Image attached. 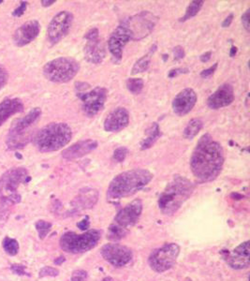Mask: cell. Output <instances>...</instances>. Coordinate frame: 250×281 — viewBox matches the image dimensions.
<instances>
[{
	"label": "cell",
	"mask_w": 250,
	"mask_h": 281,
	"mask_svg": "<svg viewBox=\"0 0 250 281\" xmlns=\"http://www.w3.org/2000/svg\"><path fill=\"white\" fill-rule=\"evenodd\" d=\"M224 150L221 144L209 135H203L190 158V169L202 182L215 180L224 165Z\"/></svg>",
	"instance_id": "obj_1"
},
{
	"label": "cell",
	"mask_w": 250,
	"mask_h": 281,
	"mask_svg": "<svg viewBox=\"0 0 250 281\" xmlns=\"http://www.w3.org/2000/svg\"><path fill=\"white\" fill-rule=\"evenodd\" d=\"M153 174L146 169H134L115 176L109 185L107 197L110 200H120L144 188L153 179Z\"/></svg>",
	"instance_id": "obj_2"
},
{
	"label": "cell",
	"mask_w": 250,
	"mask_h": 281,
	"mask_svg": "<svg viewBox=\"0 0 250 281\" xmlns=\"http://www.w3.org/2000/svg\"><path fill=\"white\" fill-rule=\"evenodd\" d=\"M195 189L194 185L188 178L181 176H173L158 198V207L161 212L172 216L175 214Z\"/></svg>",
	"instance_id": "obj_3"
},
{
	"label": "cell",
	"mask_w": 250,
	"mask_h": 281,
	"mask_svg": "<svg viewBox=\"0 0 250 281\" xmlns=\"http://www.w3.org/2000/svg\"><path fill=\"white\" fill-rule=\"evenodd\" d=\"M72 138V131L68 124L50 123L37 132L34 143L43 153L54 152L63 148Z\"/></svg>",
	"instance_id": "obj_4"
},
{
	"label": "cell",
	"mask_w": 250,
	"mask_h": 281,
	"mask_svg": "<svg viewBox=\"0 0 250 281\" xmlns=\"http://www.w3.org/2000/svg\"><path fill=\"white\" fill-rule=\"evenodd\" d=\"M41 115V108H34L24 117L13 121L7 136V145L9 149H20L26 146L31 139V132H29V129L40 119Z\"/></svg>",
	"instance_id": "obj_5"
},
{
	"label": "cell",
	"mask_w": 250,
	"mask_h": 281,
	"mask_svg": "<svg viewBox=\"0 0 250 281\" xmlns=\"http://www.w3.org/2000/svg\"><path fill=\"white\" fill-rule=\"evenodd\" d=\"M100 238L101 232L99 230H90L82 234L68 232L61 236L59 243L64 251L72 254H80L94 248Z\"/></svg>",
	"instance_id": "obj_6"
},
{
	"label": "cell",
	"mask_w": 250,
	"mask_h": 281,
	"mask_svg": "<svg viewBox=\"0 0 250 281\" xmlns=\"http://www.w3.org/2000/svg\"><path fill=\"white\" fill-rule=\"evenodd\" d=\"M80 70V64L71 57H58L44 67L45 78L52 83L64 84L73 79Z\"/></svg>",
	"instance_id": "obj_7"
},
{
	"label": "cell",
	"mask_w": 250,
	"mask_h": 281,
	"mask_svg": "<svg viewBox=\"0 0 250 281\" xmlns=\"http://www.w3.org/2000/svg\"><path fill=\"white\" fill-rule=\"evenodd\" d=\"M30 180L26 168H12L0 176V198L20 202L21 195L17 193L19 186Z\"/></svg>",
	"instance_id": "obj_8"
},
{
	"label": "cell",
	"mask_w": 250,
	"mask_h": 281,
	"mask_svg": "<svg viewBox=\"0 0 250 281\" xmlns=\"http://www.w3.org/2000/svg\"><path fill=\"white\" fill-rule=\"evenodd\" d=\"M179 253L180 247L177 244H166L159 248H156L150 254L148 264L155 272L163 273L173 267L176 263Z\"/></svg>",
	"instance_id": "obj_9"
},
{
	"label": "cell",
	"mask_w": 250,
	"mask_h": 281,
	"mask_svg": "<svg viewBox=\"0 0 250 281\" xmlns=\"http://www.w3.org/2000/svg\"><path fill=\"white\" fill-rule=\"evenodd\" d=\"M107 89L101 87H97L85 93H78L82 100V109L84 114L92 117L101 112L107 99Z\"/></svg>",
	"instance_id": "obj_10"
},
{
	"label": "cell",
	"mask_w": 250,
	"mask_h": 281,
	"mask_svg": "<svg viewBox=\"0 0 250 281\" xmlns=\"http://www.w3.org/2000/svg\"><path fill=\"white\" fill-rule=\"evenodd\" d=\"M157 18L148 11H143L137 15L130 18L128 22L123 25L127 27L131 34L132 40H140L150 34L154 29Z\"/></svg>",
	"instance_id": "obj_11"
},
{
	"label": "cell",
	"mask_w": 250,
	"mask_h": 281,
	"mask_svg": "<svg viewBox=\"0 0 250 281\" xmlns=\"http://www.w3.org/2000/svg\"><path fill=\"white\" fill-rule=\"evenodd\" d=\"M73 14L68 10L58 12L50 22L47 29L48 41L52 44H57L69 33L72 26Z\"/></svg>",
	"instance_id": "obj_12"
},
{
	"label": "cell",
	"mask_w": 250,
	"mask_h": 281,
	"mask_svg": "<svg viewBox=\"0 0 250 281\" xmlns=\"http://www.w3.org/2000/svg\"><path fill=\"white\" fill-rule=\"evenodd\" d=\"M104 260L115 267H122L132 260V251L128 246L120 244H107L100 250Z\"/></svg>",
	"instance_id": "obj_13"
},
{
	"label": "cell",
	"mask_w": 250,
	"mask_h": 281,
	"mask_svg": "<svg viewBox=\"0 0 250 281\" xmlns=\"http://www.w3.org/2000/svg\"><path fill=\"white\" fill-rule=\"evenodd\" d=\"M142 212L143 202L140 199H136L117 213L114 218V223L123 228L128 229L138 222Z\"/></svg>",
	"instance_id": "obj_14"
},
{
	"label": "cell",
	"mask_w": 250,
	"mask_h": 281,
	"mask_svg": "<svg viewBox=\"0 0 250 281\" xmlns=\"http://www.w3.org/2000/svg\"><path fill=\"white\" fill-rule=\"evenodd\" d=\"M130 40H132V34L125 26L122 25L114 29V31L111 34L108 41L109 50L110 53H112V58L114 59V61H121L123 48Z\"/></svg>",
	"instance_id": "obj_15"
},
{
	"label": "cell",
	"mask_w": 250,
	"mask_h": 281,
	"mask_svg": "<svg viewBox=\"0 0 250 281\" xmlns=\"http://www.w3.org/2000/svg\"><path fill=\"white\" fill-rule=\"evenodd\" d=\"M197 102V94L191 88H186L180 91L173 98V110L175 114L184 116L189 114Z\"/></svg>",
	"instance_id": "obj_16"
},
{
	"label": "cell",
	"mask_w": 250,
	"mask_h": 281,
	"mask_svg": "<svg viewBox=\"0 0 250 281\" xmlns=\"http://www.w3.org/2000/svg\"><path fill=\"white\" fill-rule=\"evenodd\" d=\"M130 123V113L124 107H117L104 120V130L106 132H117L124 130Z\"/></svg>",
	"instance_id": "obj_17"
},
{
	"label": "cell",
	"mask_w": 250,
	"mask_h": 281,
	"mask_svg": "<svg viewBox=\"0 0 250 281\" xmlns=\"http://www.w3.org/2000/svg\"><path fill=\"white\" fill-rule=\"evenodd\" d=\"M250 241L242 243L237 246L233 252L228 253L226 257L227 264L233 269L242 270L249 268L250 265Z\"/></svg>",
	"instance_id": "obj_18"
},
{
	"label": "cell",
	"mask_w": 250,
	"mask_h": 281,
	"mask_svg": "<svg viewBox=\"0 0 250 281\" xmlns=\"http://www.w3.org/2000/svg\"><path fill=\"white\" fill-rule=\"evenodd\" d=\"M41 25L37 20L27 21L14 32L13 42L19 47L30 44L39 36Z\"/></svg>",
	"instance_id": "obj_19"
},
{
	"label": "cell",
	"mask_w": 250,
	"mask_h": 281,
	"mask_svg": "<svg viewBox=\"0 0 250 281\" xmlns=\"http://www.w3.org/2000/svg\"><path fill=\"white\" fill-rule=\"evenodd\" d=\"M234 100V91L232 85L223 84L208 97L207 105L211 109L217 110L230 105Z\"/></svg>",
	"instance_id": "obj_20"
},
{
	"label": "cell",
	"mask_w": 250,
	"mask_h": 281,
	"mask_svg": "<svg viewBox=\"0 0 250 281\" xmlns=\"http://www.w3.org/2000/svg\"><path fill=\"white\" fill-rule=\"evenodd\" d=\"M98 147V141L92 139L83 140L71 144L68 148L63 150L62 157L66 159H76L83 158L90 154Z\"/></svg>",
	"instance_id": "obj_21"
},
{
	"label": "cell",
	"mask_w": 250,
	"mask_h": 281,
	"mask_svg": "<svg viewBox=\"0 0 250 281\" xmlns=\"http://www.w3.org/2000/svg\"><path fill=\"white\" fill-rule=\"evenodd\" d=\"M99 200V191L92 187H85L80 190L72 202V205L77 210L90 209L95 206Z\"/></svg>",
	"instance_id": "obj_22"
},
{
	"label": "cell",
	"mask_w": 250,
	"mask_h": 281,
	"mask_svg": "<svg viewBox=\"0 0 250 281\" xmlns=\"http://www.w3.org/2000/svg\"><path fill=\"white\" fill-rule=\"evenodd\" d=\"M84 52L85 58L92 64H100L106 55L104 45L100 39L95 41H87Z\"/></svg>",
	"instance_id": "obj_23"
},
{
	"label": "cell",
	"mask_w": 250,
	"mask_h": 281,
	"mask_svg": "<svg viewBox=\"0 0 250 281\" xmlns=\"http://www.w3.org/2000/svg\"><path fill=\"white\" fill-rule=\"evenodd\" d=\"M24 111V103L19 98H8L0 102V127L10 116Z\"/></svg>",
	"instance_id": "obj_24"
},
{
	"label": "cell",
	"mask_w": 250,
	"mask_h": 281,
	"mask_svg": "<svg viewBox=\"0 0 250 281\" xmlns=\"http://www.w3.org/2000/svg\"><path fill=\"white\" fill-rule=\"evenodd\" d=\"M147 137L141 142V149L146 150L152 147L160 137V129L157 123H153L146 132Z\"/></svg>",
	"instance_id": "obj_25"
},
{
	"label": "cell",
	"mask_w": 250,
	"mask_h": 281,
	"mask_svg": "<svg viewBox=\"0 0 250 281\" xmlns=\"http://www.w3.org/2000/svg\"><path fill=\"white\" fill-rule=\"evenodd\" d=\"M202 127H203V123L200 119L194 118L190 120L184 130V137L188 140H192L195 136L198 135L199 132H200Z\"/></svg>",
	"instance_id": "obj_26"
},
{
	"label": "cell",
	"mask_w": 250,
	"mask_h": 281,
	"mask_svg": "<svg viewBox=\"0 0 250 281\" xmlns=\"http://www.w3.org/2000/svg\"><path fill=\"white\" fill-rule=\"evenodd\" d=\"M128 234H129L128 229L123 228L113 222L108 228L107 238L111 241H119L122 238L125 237Z\"/></svg>",
	"instance_id": "obj_27"
},
{
	"label": "cell",
	"mask_w": 250,
	"mask_h": 281,
	"mask_svg": "<svg viewBox=\"0 0 250 281\" xmlns=\"http://www.w3.org/2000/svg\"><path fill=\"white\" fill-rule=\"evenodd\" d=\"M151 53H152V51L150 53H147V55H144L143 57H141L139 60L135 62V64H134V66L131 70V73L133 75L145 72L149 69L150 62H151Z\"/></svg>",
	"instance_id": "obj_28"
},
{
	"label": "cell",
	"mask_w": 250,
	"mask_h": 281,
	"mask_svg": "<svg viewBox=\"0 0 250 281\" xmlns=\"http://www.w3.org/2000/svg\"><path fill=\"white\" fill-rule=\"evenodd\" d=\"M203 3H204L203 1H200V0L191 1L190 5H189V7H188V9L186 10V14L180 19V21L184 22V21L189 20L190 18L196 16L198 14L199 11L202 8Z\"/></svg>",
	"instance_id": "obj_29"
},
{
	"label": "cell",
	"mask_w": 250,
	"mask_h": 281,
	"mask_svg": "<svg viewBox=\"0 0 250 281\" xmlns=\"http://www.w3.org/2000/svg\"><path fill=\"white\" fill-rule=\"evenodd\" d=\"M3 248L5 250V252L9 256H15L19 251V244H18L17 240L13 239V238L5 237L3 240Z\"/></svg>",
	"instance_id": "obj_30"
},
{
	"label": "cell",
	"mask_w": 250,
	"mask_h": 281,
	"mask_svg": "<svg viewBox=\"0 0 250 281\" xmlns=\"http://www.w3.org/2000/svg\"><path fill=\"white\" fill-rule=\"evenodd\" d=\"M145 87V83L141 78H130L127 80V88L133 95H139Z\"/></svg>",
	"instance_id": "obj_31"
},
{
	"label": "cell",
	"mask_w": 250,
	"mask_h": 281,
	"mask_svg": "<svg viewBox=\"0 0 250 281\" xmlns=\"http://www.w3.org/2000/svg\"><path fill=\"white\" fill-rule=\"evenodd\" d=\"M17 203V202L10 200V199L0 198V219L6 217L7 214H9L11 207Z\"/></svg>",
	"instance_id": "obj_32"
},
{
	"label": "cell",
	"mask_w": 250,
	"mask_h": 281,
	"mask_svg": "<svg viewBox=\"0 0 250 281\" xmlns=\"http://www.w3.org/2000/svg\"><path fill=\"white\" fill-rule=\"evenodd\" d=\"M51 228H52V224L50 222H47V221H44V220H39L36 223V229L39 233V235H40L41 239H44L47 236V234L51 231Z\"/></svg>",
	"instance_id": "obj_33"
},
{
	"label": "cell",
	"mask_w": 250,
	"mask_h": 281,
	"mask_svg": "<svg viewBox=\"0 0 250 281\" xmlns=\"http://www.w3.org/2000/svg\"><path fill=\"white\" fill-rule=\"evenodd\" d=\"M129 154V150L124 146H121V147H118L116 149L114 150L113 152V156H112V158L113 160H115L116 162H123L127 156Z\"/></svg>",
	"instance_id": "obj_34"
},
{
	"label": "cell",
	"mask_w": 250,
	"mask_h": 281,
	"mask_svg": "<svg viewBox=\"0 0 250 281\" xmlns=\"http://www.w3.org/2000/svg\"><path fill=\"white\" fill-rule=\"evenodd\" d=\"M59 271L53 267H50V266H46L44 267L41 271H40V277L41 278H44V277H56L58 276Z\"/></svg>",
	"instance_id": "obj_35"
},
{
	"label": "cell",
	"mask_w": 250,
	"mask_h": 281,
	"mask_svg": "<svg viewBox=\"0 0 250 281\" xmlns=\"http://www.w3.org/2000/svg\"><path fill=\"white\" fill-rule=\"evenodd\" d=\"M87 281V273L85 270L79 269L75 270L72 273L70 281Z\"/></svg>",
	"instance_id": "obj_36"
},
{
	"label": "cell",
	"mask_w": 250,
	"mask_h": 281,
	"mask_svg": "<svg viewBox=\"0 0 250 281\" xmlns=\"http://www.w3.org/2000/svg\"><path fill=\"white\" fill-rule=\"evenodd\" d=\"M9 79V73L6 68L2 65H0V89L4 88Z\"/></svg>",
	"instance_id": "obj_37"
},
{
	"label": "cell",
	"mask_w": 250,
	"mask_h": 281,
	"mask_svg": "<svg viewBox=\"0 0 250 281\" xmlns=\"http://www.w3.org/2000/svg\"><path fill=\"white\" fill-rule=\"evenodd\" d=\"M99 30H98V28H91L90 30H88L87 32V34L85 35V39L87 40V41H95V40H98V39H100L99 38Z\"/></svg>",
	"instance_id": "obj_38"
},
{
	"label": "cell",
	"mask_w": 250,
	"mask_h": 281,
	"mask_svg": "<svg viewBox=\"0 0 250 281\" xmlns=\"http://www.w3.org/2000/svg\"><path fill=\"white\" fill-rule=\"evenodd\" d=\"M11 271L16 274V275H19V276H24V275H26V266L24 265H21V264H12L11 267H10Z\"/></svg>",
	"instance_id": "obj_39"
},
{
	"label": "cell",
	"mask_w": 250,
	"mask_h": 281,
	"mask_svg": "<svg viewBox=\"0 0 250 281\" xmlns=\"http://www.w3.org/2000/svg\"><path fill=\"white\" fill-rule=\"evenodd\" d=\"M216 68H217V63L214 64V66L210 67L209 69L202 70V71L200 72V77H202V78H209V77H211V76L215 73Z\"/></svg>",
	"instance_id": "obj_40"
},
{
	"label": "cell",
	"mask_w": 250,
	"mask_h": 281,
	"mask_svg": "<svg viewBox=\"0 0 250 281\" xmlns=\"http://www.w3.org/2000/svg\"><path fill=\"white\" fill-rule=\"evenodd\" d=\"M26 6H27V3H26V2H25V1H24V2H21L20 6L13 11L12 15H13V16H16V17L22 16V15L25 13V11H26Z\"/></svg>",
	"instance_id": "obj_41"
},
{
	"label": "cell",
	"mask_w": 250,
	"mask_h": 281,
	"mask_svg": "<svg viewBox=\"0 0 250 281\" xmlns=\"http://www.w3.org/2000/svg\"><path fill=\"white\" fill-rule=\"evenodd\" d=\"M173 53H174V59L180 60L185 57V51L184 48L181 46H176L173 48Z\"/></svg>",
	"instance_id": "obj_42"
},
{
	"label": "cell",
	"mask_w": 250,
	"mask_h": 281,
	"mask_svg": "<svg viewBox=\"0 0 250 281\" xmlns=\"http://www.w3.org/2000/svg\"><path fill=\"white\" fill-rule=\"evenodd\" d=\"M250 9H248L245 14L242 16V23H243V26L245 27V28L250 31Z\"/></svg>",
	"instance_id": "obj_43"
},
{
	"label": "cell",
	"mask_w": 250,
	"mask_h": 281,
	"mask_svg": "<svg viewBox=\"0 0 250 281\" xmlns=\"http://www.w3.org/2000/svg\"><path fill=\"white\" fill-rule=\"evenodd\" d=\"M89 225H90V222H89V220H88V217H87L85 220H82L81 222H79L77 224L78 227L82 231L87 230V229L89 228Z\"/></svg>",
	"instance_id": "obj_44"
},
{
	"label": "cell",
	"mask_w": 250,
	"mask_h": 281,
	"mask_svg": "<svg viewBox=\"0 0 250 281\" xmlns=\"http://www.w3.org/2000/svg\"><path fill=\"white\" fill-rule=\"evenodd\" d=\"M233 14H230L228 17L226 18L224 20V22L222 23V27H228L231 26V24H232V22H233Z\"/></svg>",
	"instance_id": "obj_45"
},
{
	"label": "cell",
	"mask_w": 250,
	"mask_h": 281,
	"mask_svg": "<svg viewBox=\"0 0 250 281\" xmlns=\"http://www.w3.org/2000/svg\"><path fill=\"white\" fill-rule=\"evenodd\" d=\"M211 55H212L211 52H206V53L201 54L200 55V61L206 63L211 59Z\"/></svg>",
	"instance_id": "obj_46"
},
{
	"label": "cell",
	"mask_w": 250,
	"mask_h": 281,
	"mask_svg": "<svg viewBox=\"0 0 250 281\" xmlns=\"http://www.w3.org/2000/svg\"><path fill=\"white\" fill-rule=\"evenodd\" d=\"M184 70H180V69H176V70H171V72H170V74H169V77H171V78H173L174 76H176L178 73H182V72H186V71H184Z\"/></svg>",
	"instance_id": "obj_47"
},
{
	"label": "cell",
	"mask_w": 250,
	"mask_h": 281,
	"mask_svg": "<svg viewBox=\"0 0 250 281\" xmlns=\"http://www.w3.org/2000/svg\"><path fill=\"white\" fill-rule=\"evenodd\" d=\"M53 3H55V0H51V1H44V0H43V1H42V4H43L44 7L51 6Z\"/></svg>",
	"instance_id": "obj_48"
},
{
	"label": "cell",
	"mask_w": 250,
	"mask_h": 281,
	"mask_svg": "<svg viewBox=\"0 0 250 281\" xmlns=\"http://www.w3.org/2000/svg\"><path fill=\"white\" fill-rule=\"evenodd\" d=\"M58 259H59V260H58V261H54V263H55V264H61V263H62V262H64V261H65V259H64V257H60V258H58Z\"/></svg>",
	"instance_id": "obj_49"
},
{
	"label": "cell",
	"mask_w": 250,
	"mask_h": 281,
	"mask_svg": "<svg viewBox=\"0 0 250 281\" xmlns=\"http://www.w3.org/2000/svg\"><path fill=\"white\" fill-rule=\"evenodd\" d=\"M236 52H237V48L233 46V48H232V52H231V56H233L236 53Z\"/></svg>",
	"instance_id": "obj_50"
},
{
	"label": "cell",
	"mask_w": 250,
	"mask_h": 281,
	"mask_svg": "<svg viewBox=\"0 0 250 281\" xmlns=\"http://www.w3.org/2000/svg\"><path fill=\"white\" fill-rule=\"evenodd\" d=\"M102 281H113L112 278H105Z\"/></svg>",
	"instance_id": "obj_51"
},
{
	"label": "cell",
	"mask_w": 250,
	"mask_h": 281,
	"mask_svg": "<svg viewBox=\"0 0 250 281\" xmlns=\"http://www.w3.org/2000/svg\"><path fill=\"white\" fill-rule=\"evenodd\" d=\"M190 281V280H188V281Z\"/></svg>",
	"instance_id": "obj_52"
},
{
	"label": "cell",
	"mask_w": 250,
	"mask_h": 281,
	"mask_svg": "<svg viewBox=\"0 0 250 281\" xmlns=\"http://www.w3.org/2000/svg\"><path fill=\"white\" fill-rule=\"evenodd\" d=\"M1 2H2V1H0V3H1Z\"/></svg>",
	"instance_id": "obj_53"
}]
</instances>
